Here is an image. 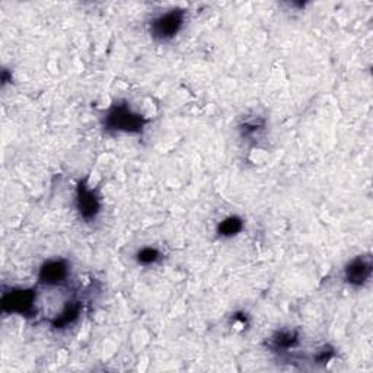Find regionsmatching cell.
<instances>
[{"label":"cell","mask_w":373,"mask_h":373,"mask_svg":"<svg viewBox=\"0 0 373 373\" xmlns=\"http://www.w3.org/2000/svg\"><path fill=\"white\" fill-rule=\"evenodd\" d=\"M147 120L133 111L127 102H117L108 109L104 117V128L116 133L137 135L142 133Z\"/></svg>","instance_id":"1"},{"label":"cell","mask_w":373,"mask_h":373,"mask_svg":"<svg viewBox=\"0 0 373 373\" xmlns=\"http://www.w3.org/2000/svg\"><path fill=\"white\" fill-rule=\"evenodd\" d=\"M185 24V11L171 9L152 19L149 31L153 39L165 42L177 37Z\"/></svg>","instance_id":"2"},{"label":"cell","mask_w":373,"mask_h":373,"mask_svg":"<svg viewBox=\"0 0 373 373\" xmlns=\"http://www.w3.org/2000/svg\"><path fill=\"white\" fill-rule=\"evenodd\" d=\"M37 293L34 289H11L2 296V311L5 314H18L31 317L35 312Z\"/></svg>","instance_id":"3"},{"label":"cell","mask_w":373,"mask_h":373,"mask_svg":"<svg viewBox=\"0 0 373 373\" xmlns=\"http://www.w3.org/2000/svg\"><path fill=\"white\" fill-rule=\"evenodd\" d=\"M76 209L85 222H92L101 210V202L94 190L80 181L76 187Z\"/></svg>","instance_id":"4"},{"label":"cell","mask_w":373,"mask_h":373,"mask_svg":"<svg viewBox=\"0 0 373 373\" xmlns=\"http://www.w3.org/2000/svg\"><path fill=\"white\" fill-rule=\"evenodd\" d=\"M69 273L71 267L66 259H49L44 262L38 271V281L46 286H60L68 280Z\"/></svg>","instance_id":"5"},{"label":"cell","mask_w":373,"mask_h":373,"mask_svg":"<svg viewBox=\"0 0 373 373\" xmlns=\"http://www.w3.org/2000/svg\"><path fill=\"white\" fill-rule=\"evenodd\" d=\"M372 259L370 257L359 255L348 262L344 269V280L353 288H362L369 281L372 276Z\"/></svg>","instance_id":"6"},{"label":"cell","mask_w":373,"mask_h":373,"mask_svg":"<svg viewBox=\"0 0 373 373\" xmlns=\"http://www.w3.org/2000/svg\"><path fill=\"white\" fill-rule=\"evenodd\" d=\"M80 312H82V303L78 300H71L66 303L63 311L51 321V325L53 328H56V330H64V328L73 325L79 319Z\"/></svg>","instance_id":"7"},{"label":"cell","mask_w":373,"mask_h":373,"mask_svg":"<svg viewBox=\"0 0 373 373\" xmlns=\"http://www.w3.org/2000/svg\"><path fill=\"white\" fill-rule=\"evenodd\" d=\"M299 343V334L295 330H281L274 333L269 340V347L273 352H286L296 347Z\"/></svg>","instance_id":"8"},{"label":"cell","mask_w":373,"mask_h":373,"mask_svg":"<svg viewBox=\"0 0 373 373\" xmlns=\"http://www.w3.org/2000/svg\"><path fill=\"white\" fill-rule=\"evenodd\" d=\"M244 221L238 216H229L217 225V235L221 238H233L243 232Z\"/></svg>","instance_id":"9"},{"label":"cell","mask_w":373,"mask_h":373,"mask_svg":"<svg viewBox=\"0 0 373 373\" xmlns=\"http://www.w3.org/2000/svg\"><path fill=\"white\" fill-rule=\"evenodd\" d=\"M162 258V254L159 250L152 248V247H145L136 254V259L140 266H153Z\"/></svg>","instance_id":"10"},{"label":"cell","mask_w":373,"mask_h":373,"mask_svg":"<svg viewBox=\"0 0 373 373\" xmlns=\"http://www.w3.org/2000/svg\"><path fill=\"white\" fill-rule=\"evenodd\" d=\"M266 126V121L257 117V118H252V120H247L245 123L240 124V133H243V137L244 139H248V137H252L255 136L259 130L264 128Z\"/></svg>","instance_id":"11"},{"label":"cell","mask_w":373,"mask_h":373,"mask_svg":"<svg viewBox=\"0 0 373 373\" xmlns=\"http://www.w3.org/2000/svg\"><path fill=\"white\" fill-rule=\"evenodd\" d=\"M334 356V350H326V347L324 350H321V352L315 356V362L318 363H326L328 360H331Z\"/></svg>","instance_id":"12"}]
</instances>
